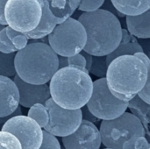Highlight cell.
I'll use <instances>...</instances> for the list:
<instances>
[{
  "label": "cell",
  "mask_w": 150,
  "mask_h": 149,
  "mask_svg": "<svg viewBox=\"0 0 150 149\" xmlns=\"http://www.w3.org/2000/svg\"><path fill=\"white\" fill-rule=\"evenodd\" d=\"M84 27L87 40L83 51L97 56L107 55L119 45L121 40V24L112 12L98 9L83 12L77 19Z\"/></svg>",
  "instance_id": "cell-1"
},
{
  "label": "cell",
  "mask_w": 150,
  "mask_h": 149,
  "mask_svg": "<svg viewBox=\"0 0 150 149\" xmlns=\"http://www.w3.org/2000/svg\"><path fill=\"white\" fill-rule=\"evenodd\" d=\"M50 97L59 106L68 110H77L89 101L93 81L89 73L76 68L64 67L57 69L49 81Z\"/></svg>",
  "instance_id": "cell-2"
},
{
  "label": "cell",
  "mask_w": 150,
  "mask_h": 149,
  "mask_svg": "<svg viewBox=\"0 0 150 149\" xmlns=\"http://www.w3.org/2000/svg\"><path fill=\"white\" fill-rule=\"evenodd\" d=\"M150 68L134 54L113 59L107 67L105 80L110 91L117 98L128 102L144 86Z\"/></svg>",
  "instance_id": "cell-3"
},
{
  "label": "cell",
  "mask_w": 150,
  "mask_h": 149,
  "mask_svg": "<svg viewBox=\"0 0 150 149\" xmlns=\"http://www.w3.org/2000/svg\"><path fill=\"white\" fill-rule=\"evenodd\" d=\"M14 65L16 75L23 81L44 84L58 69V55L45 42H31L16 52Z\"/></svg>",
  "instance_id": "cell-4"
},
{
  "label": "cell",
  "mask_w": 150,
  "mask_h": 149,
  "mask_svg": "<svg viewBox=\"0 0 150 149\" xmlns=\"http://www.w3.org/2000/svg\"><path fill=\"white\" fill-rule=\"evenodd\" d=\"M102 144L106 148L122 149L128 140L145 136V129L140 119L131 112H125L116 119L102 120L99 126Z\"/></svg>",
  "instance_id": "cell-5"
},
{
  "label": "cell",
  "mask_w": 150,
  "mask_h": 149,
  "mask_svg": "<svg viewBox=\"0 0 150 149\" xmlns=\"http://www.w3.org/2000/svg\"><path fill=\"white\" fill-rule=\"evenodd\" d=\"M87 35L83 25L76 18H68L55 25L47 35V43L57 55L72 56L84 47Z\"/></svg>",
  "instance_id": "cell-6"
},
{
  "label": "cell",
  "mask_w": 150,
  "mask_h": 149,
  "mask_svg": "<svg viewBox=\"0 0 150 149\" xmlns=\"http://www.w3.org/2000/svg\"><path fill=\"white\" fill-rule=\"evenodd\" d=\"M128 102L114 97L110 91L105 77L93 82L92 93L86 104L89 111L100 120L118 118L127 109Z\"/></svg>",
  "instance_id": "cell-7"
},
{
  "label": "cell",
  "mask_w": 150,
  "mask_h": 149,
  "mask_svg": "<svg viewBox=\"0 0 150 149\" xmlns=\"http://www.w3.org/2000/svg\"><path fill=\"white\" fill-rule=\"evenodd\" d=\"M41 12L38 0H8L4 9L7 25L23 33L33 31L38 25Z\"/></svg>",
  "instance_id": "cell-8"
},
{
  "label": "cell",
  "mask_w": 150,
  "mask_h": 149,
  "mask_svg": "<svg viewBox=\"0 0 150 149\" xmlns=\"http://www.w3.org/2000/svg\"><path fill=\"white\" fill-rule=\"evenodd\" d=\"M48 113V122L44 130L55 137H65L73 133L82 122L80 109L68 110L56 105L53 99L48 98L45 104Z\"/></svg>",
  "instance_id": "cell-9"
},
{
  "label": "cell",
  "mask_w": 150,
  "mask_h": 149,
  "mask_svg": "<svg viewBox=\"0 0 150 149\" xmlns=\"http://www.w3.org/2000/svg\"><path fill=\"white\" fill-rule=\"evenodd\" d=\"M1 130L13 134L20 142L22 149H39L42 143L43 130L28 116L21 114L11 118Z\"/></svg>",
  "instance_id": "cell-10"
},
{
  "label": "cell",
  "mask_w": 150,
  "mask_h": 149,
  "mask_svg": "<svg viewBox=\"0 0 150 149\" xmlns=\"http://www.w3.org/2000/svg\"><path fill=\"white\" fill-rule=\"evenodd\" d=\"M62 141L65 149H99L102 144L99 129L84 119L73 133L62 137Z\"/></svg>",
  "instance_id": "cell-11"
},
{
  "label": "cell",
  "mask_w": 150,
  "mask_h": 149,
  "mask_svg": "<svg viewBox=\"0 0 150 149\" xmlns=\"http://www.w3.org/2000/svg\"><path fill=\"white\" fill-rule=\"evenodd\" d=\"M18 90V105L25 108H30L35 104H45L50 98L49 87L47 83L33 84L23 81L18 75L13 76Z\"/></svg>",
  "instance_id": "cell-12"
},
{
  "label": "cell",
  "mask_w": 150,
  "mask_h": 149,
  "mask_svg": "<svg viewBox=\"0 0 150 149\" xmlns=\"http://www.w3.org/2000/svg\"><path fill=\"white\" fill-rule=\"evenodd\" d=\"M18 90L10 77L0 76V118L11 114L18 106Z\"/></svg>",
  "instance_id": "cell-13"
},
{
  "label": "cell",
  "mask_w": 150,
  "mask_h": 149,
  "mask_svg": "<svg viewBox=\"0 0 150 149\" xmlns=\"http://www.w3.org/2000/svg\"><path fill=\"white\" fill-rule=\"evenodd\" d=\"M41 5V18L38 25L31 32H25L28 40H40L47 37L57 25L56 18L49 9L48 0H38Z\"/></svg>",
  "instance_id": "cell-14"
},
{
  "label": "cell",
  "mask_w": 150,
  "mask_h": 149,
  "mask_svg": "<svg viewBox=\"0 0 150 149\" xmlns=\"http://www.w3.org/2000/svg\"><path fill=\"white\" fill-rule=\"evenodd\" d=\"M127 31L135 38H150V10L134 16H126Z\"/></svg>",
  "instance_id": "cell-15"
},
{
  "label": "cell",
  "mask_w": 150,
  "mask_h": 149,
  "mask_svg": "<svg viewBox=\"0 0 150 149\" xmlns=\"http://www.w3.org/2000/svg\"><path fill=\"white\" fill-rule=\"evenodd\" d=\"M113 6L124 15H139L150 9V0H111Z\"/></svg>",
  "instance_id": "cell-16"
},
{
  "label": "cell",
  "mask_w": 150,
  "mask_h": 149,
  "mask_svg": "<svg viewBox=\"0 0 150 149\" xmlns=\"http://www.w3.org/2000/svg\"><path fill=\"white\" fill-rule=\"evenodd\" d=\"M127 108L131 110V113H133L134 116H136L140 121L142 122L146 133L148 136H149V112L150 106L149 104L145 103L143 100H142L137 95H135L131 100L128 101Z\"/></svg>",
  "instance_id": "cell-17"
},
{
  "label": "cell",
  "mask_w": 150,
  "mask_h": 149,
  "mask_svg": "<svg viewBox=\"0 0 150 149\" xmlns=\"http://www.w3.org/2000/svg\"><path fill=\"white\" fill-rule=\"evenodd\" d=\"M135 37L133 36V40L129 41L127 43H120V45L109 54L106 55V62L109 65V63L115 58L126 55V54H134L137 52H143L142 47L137 42V40H134Z\"/></svg>",
  "instance_id": "cell-18"
},
{
  "label": "cell",
  "mask_w": 150,
  "mask_h": 149,
  "mask_svg": "<svg viewBox=\"0 0 150 149\" xmlns=\"http://www.w3.org/2000/svg\"><path fill=\"white\" fill-rule=\"evenodd\" d=\"M49 9L56 18L57 25L65 21L68 18L71 17V15H73L74 13L67 0L49 1Z\"/></svg>",
  "instance_id": "cell-19"
},
{
  "label": "cell",
  "mask_w": 150,
  "mask_h": 149,
  "mask_svg": "<svg viewBox=\"0 0 150 149\" xmlns=\"http://www.w3.org/2000/svg\"><path fill=\"white\" fill-rule=\"evenodd\" d=\"M16 52L4 54L0 52V76L13 77L16 75L14 59Z\"/></svg>",
  "instance_id": "cell-20"
},
{
  "label": "cell",
  "mask_w": 150,
  "mask_h": 149,
  "mask_svg": "<svg viewBox=\"0 0 150 149\" xmlns=\"http://www.w3.org/2000/svg\"><path fill=\"white\" fill-rule=\"evenodd\" d=\"M27 116L35 120L38 125L44 128L48 122V113L43 104H35L29 108Z\"/></svg>",
  "instance_id": "cell-21"
},
{
  "label": "cell",
  "mask_w": 150,
  "mask_h": 149,
  "mask_svg": "<svg viewBox=\"0 0 150 149\" xmlns=\"http://www.w3.org/2000/svg\"><path fill=\"white\" fill-rule=\"evenodd\" d=\"M107 67L108 64L106 62V55H101V56L93 55L92 64L89 73L92 74L93 76L98 78H103L105 77Z\"/></svg>",
  "instance_id": "cell-22"
},
{
  "label": "cell",
  "mask_w": 150,
  "mask_h": 149,
  "mask_svg": "<svg viewBox=\"0 0 150 149\" xmlns=\"http://www.w3.org/2000/svg\"><path fill=\"white\" fill-rule=\"evenodd\" d=\"M5 32L7 37L10 39L17 51L24 48L28 44V39L25 35V33L15 31L8 25L5 26Z\"/></svg>",
  "instance_id": "cell-23"
},
{
  "label": "cell",
  "mask_w": 150,
  "mask_h": 149,
  "mask_svg": "<svg viewBox=\"0 0 150 149\" xmlns=\"http://www.w3.org/2000/svg\"><path fill=\"white\" fill-rule=\"evenodd\" d=\"M0 149H22L18 140L11 133L0 130Z\"/></svg>",
  "instance_id": "cell-24"
},
{
  "label": "cell",
  "mask_w": 150,
  "mask_h": 149,
  "mask_svg": "<svg viewBox=\"0 0 150 149\" xmlns=\"http://www.w3.org/2000/svg\"><path fill=\"white\" fill-rule=\"evenodd\" d=\"M150 148V144L145 136L134 137L127 141H126L122 149H149Z\"/></svg>",
  "instance_id": "cell-25"
},
{
  "label": "cell",
  "mask_w": 150,
  "mask_h": 149,
  "mask_svg": "<svg viewBox=\"0 0 150 149\" xmlns=\"http://www.w3.org/2000/svg\"><path fill=\"white\" fill-rule=\"evenodd\" d=\"M39 149H62L57 138L47 131H43L42 143Z\"/></svg>",
  "instance_id": "cell-26"
},
{
  "label": "cell",
  "mask_w": 150,
  "mask_h": 149,
  "mask_svg": "<svg viewBox=\"0 0 150 149\" xmlns=\"http://www.w3.org/2000/svg\"><path fill=\"white\" fill-rule=\"evenodd\" d=\"M104 2L105 0H81L77 9L83 12L94 11L100 9Z\"/></svg>",
  "instance_id": "cell-27"
},
{
  "label": "cell",
  "mask_w": 150,
  "mask_h": 149,
  "mask_svg": "<svg viewBox=\"0 0 150 149\" xmlns=\"http://www.w3.org/2000/svg\"><path fill=\"white\" fill-rule=\"evenodd\" d=\"M68 64L70 67H76V68H78L83 70L86 73H89L85 68V66H86L85 59L80 53L74 54L72 56H69L68 57Z\"/></svg>",
  "instance_id": "cell-28"
},
{
  "label": "cell",
  "mask_w": 150,
  "mask_h": 149,
  "mask_svg": "<svg viewBox=\"0 0 150 149\" xmlns=\"http://www.w3.org/2000/svg\"><path fill=\"white\" fill-rule=\"evenodd\" d=\"M149 85H150V73L148 76L147 81L144 84V86L142 87V89L137 93V96L143 100L145 103L149 104L150 103V97H149Z\"/></svg>",
  "instance_id": "cell-29"
},
{
  "label": "cell",
  "mask_w": 150,
  "mask_h": 149,
  "mask_svg": "<svg viewBox=\"0 0 150 149\" xmlns=\"http://www.w3.org/2000/svg\"><path fill=\"white\" fill-rule=\"evenodd\" d=\"M81 112H82V119H84V120H87L89 122H91L93 124H96L98 122L100 121L99 119H98L97 117H95L88 109V107L86 106V105L84 106H83L81 109Z\"/></svg>",
  "instance_id": "cell-30"
},
{
  "label": "cell",
  "mask_w": 150,
  "mask_h": 149,
  "mask_svg": "<svg viewBox=\"0 0 150 149\" xmlns=\"http://www.w3.org/2000/svg\"><path fill=\"white\" fill-rule=\"evenodd\" d=\"M100 9H104V10H106V11H110V12H112L113 15H115L116 17L118 16V17H120V18H123V17H125L126 15H124L123 13H121V12H120L114 6H113V4H112V2H111V0H105V2H104V4H102V6H101V8Z\"/></svg>",
  "instance_id": "cell-31"
},
{
  "label": "cell",
  "mask_w": 150,
  "mask_h": 149,
  "mask_svg": "<svg viewBox=\"0 0 150 149\" xmlns=\"http://www.w3.org/2000/svg\"><path fill=\"white\" fill-rule=\"evenodd\" d=\"M21 114H22L21 107L18 105V106L17 107V109H16L11 114H10V115H8V116H5V117H1V118H0V130H1V128H2V126H4V124L8 119H10L11 118H12V117H14V116L21 115Z\"/></svg>",
  "instance_id": "cell-32"
},
{
  "label": "cell",
  "mask_w": 150,
  "mask_h": 149,
  "mask_svg": "<svg viewBox=\"0 0 150 149\" xmlns=\"http://www.w3.org/2000/svg\"><path fill=\"white\" fill-rule=\"evenodd\" d=\"M0 40L4 43V44H5L7 47H11V48H13V49H15L16 50V48L14 47V46L12 45V43H11V41L10 40V39L7 37V35H6V32H5V27L4 28H3L1 31H0ZM17 51V50H16Z\"/></svg>",
  "instance_id": "cell-33"
},
{
  "label": "cell",
  "mask_w": 150,
  "mask_h": 149,
  "mask_svg": "<svg viewBox=\"0 0 150 149\" xmlns=\"http://www.w3.org/2000/svg\"><path fill=\"white\" fill-rule=\"evenodd\" d=\"M133 40V35L127 31V29H121V40L120 43H127Z\"/></svg>",
  "instance_id": "cell-34"
},
{
  "label": "cell",
  "mask_w": 150,
  "mask_h": 149,
  "mask_svg": "<svg viewBox=\"0 0 150 149\" xmlns=\"http://www.w3.org/2000/svg\"><path fill=\"white\" fill-rule=\"evenodd\" d=\"M80 54H81L84 57V59H85V62H86L85 68H86V69H87L88 72H89V71H90V68H91V64H92L93 55L91 54H89V53H87V52H85V51H83V50H82V51L80 52Z\"/></svg>",
  "instance_id": "cell-35"
},
{
  "label": "cell",
  "mask_w": 150,
  "mask_h": 149,
  "mask_svg": "<svg viewBox=\"0 0 150 149\" xmlns=\"http://www.w3.org/2000/svg\"><path fill=\"white\" fill-rule=\"evenodd\" d=\"M134 55L135 57L139 58L141 61H142L148 68H150L149 57L144 52H137V53L134 54Z\"/></svg>",
  "instance_id": "cell-36"
},
{
  "label": "cell",
  "mask_w": 150,
  "mask_h": 149,
  "mask_svg": "<svg viewBox=\"0 0 150 149\" xmlns=\"http://www.w3.org/2000/svg\"><path fill=\"white\" fill-rule=\"evenodd\" d=\"M8 0H0V24L4 25H7L5 19H4V9L5 6V4Z\"/></svg>",
  "instance_id": "cell-37"
},
{
  "label": "cell",
  "mask_w": 150,
  "mask_h": 149,
  "mask_svg": "<svg viewBox=\"0 0 150 149\" xmlns=\"http://www.w3.org/2000/svg\"><path fill=\"white\" fill-rule=\"evenodd\" d=\"M68 57L65 56H61L58 55V69L64 68V67H68Z\"/></svg>",
  "instance_id": "cell-38"
},
{
  "label": "cell",
  "mask_w": 150,
  "mask_h": 149,
  "mask_svg": "<svg viewBox=\"0 0 150 149\" xmlns=\"http://www.w3.org/2000/svg\"><path fill=\"white\" fill-rule=\"evenodd\" d=\"M0 52L4 53V54H10V53H13V52H17L15 49L11 48L9 47H7L5 44H4L1 40H0Z\"/></svg>",
  "instance_id": "cell-39"
},
{
  "label": "cell",
  "mask_w": 150,
  "mask_h": 149,
  "mask_svg": "<svg viewBox=\"0 0 150 149\" xmlns=\"http://www.w3.org/2000/svg\"><path fill=\"white\" fill-rule=\"evenodd\" d=\"M67 1L69 2V5H70L72 11H73L74 12H75L76 10L78 8V5H79V4H80V2H81V0H67Z\"/></svg>",
  "instance_id": "cell-40"
},
{
  "label": "cell",
  "mask_w": 150,
  "mask_h": 149,
  "mask_svg": "<svg viewBox=\"0 0 150 149\" xmlns=\"http://www.w3.org/2000/svg\"><path fill=\"white\" fill-rule=\"evenodd\" d=\"M4 27H5V25H1V24H0V31H1L3 28H4Z\"/></svg>",
  "instance_id": "cell-41"
},
{
  "label": "cell",
  "mask_w": 150,
  "mask_h": 149,
  "mask_svg": "<svg viewBox=\"0 0 150 149\" xmlns=\"http://www.w3.org/2000/svg\"><path fill=\"white\" fill-rule=\"evenodd\" d=\"M104 149H112V148H104Z\"/></svg>",
  "instance_id": "cell-42"
},
{
  "label": "cell",
  "mask_w": 150,
  "mask_h": 149,
  "mask_svg": "<svg viewBox=\"0 0 150 149\" xmlns=\"http://www.w3.org/2000/svg\"><path fill=\"white\" fill-rule=\"evenodd\" d=\"M48 1H52V0H48Z\"/></svg>",
  "instance_id": "cell-43"
},
{
  "label": "cell",
  "mask_w": 150,
  "mask_h": 149,
  "mask_svg": "<svg viewBox=\"0 0 150 149\" xmlns=\"http://www.w3.org/2000/svg\"><path fill=\"white\" fill-rule=\"evenodd\" d=\"M149 149H150V148H149Z\"/></svg>",
  "instance_id": "cell-44"
}]
</instances>
